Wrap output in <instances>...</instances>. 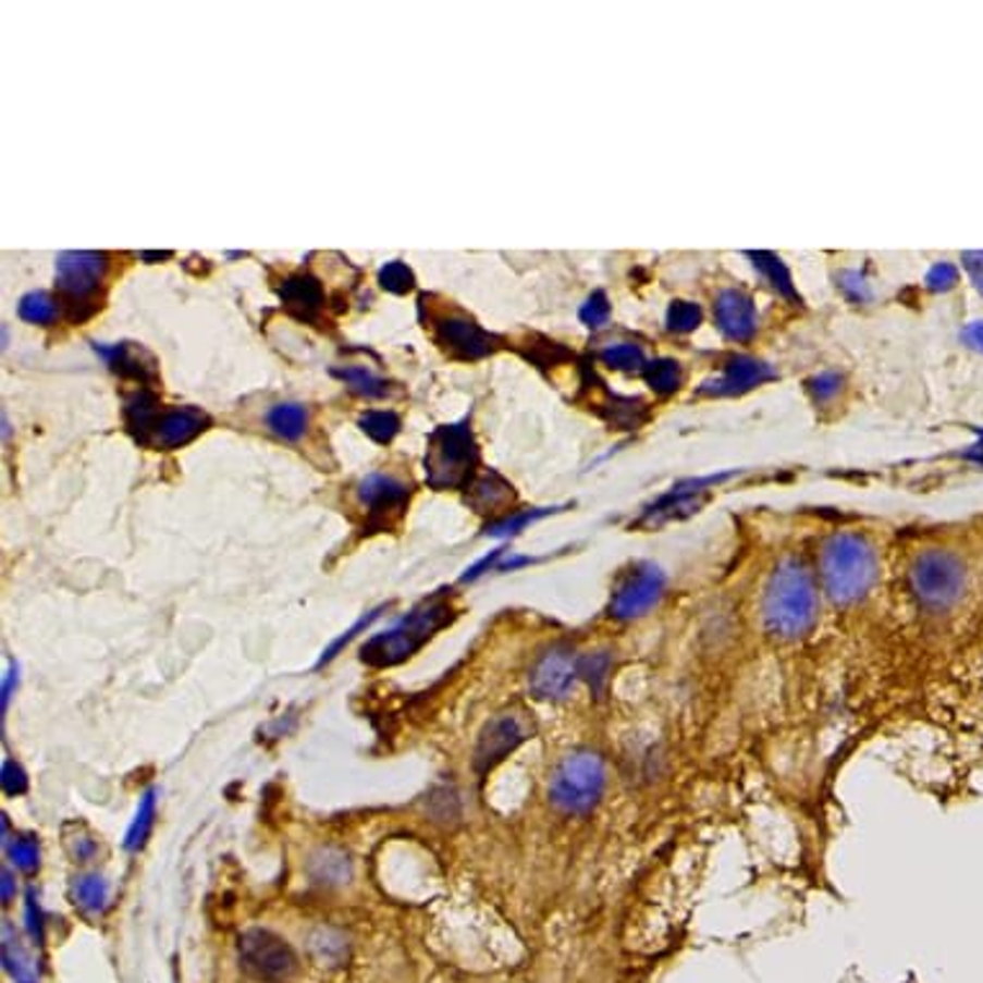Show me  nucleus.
I'll return each mask as SVG.
<instances>
[{"instance_id": "35", "label": "nucleus", "mask_w": 983, "mask_h": 983, "mask_svg": "<svg viewBox=\"0 0 983 983\" xmlns=\"http://www.w3.org/2000/svg\"><path fill=\"white\" fill-rule=\"evenodd\" d=\"M0 783H3V790L9 796H21V794H26V788H29V777H26L24 767L16 765V762H11V760L3 762V770H0Z\"/></svg>"}, {"instance_id": "10", "label": "nucleus", "mask_w": 983, "mask_h": 983, "mask_svg": "<svg viewBox=\"0 0 983 983\" xmlns=\"http://www.w3.org/2000/svg\"><path fill=\"white\" fill-rule=\"evenodd\" d=\"M239 966L256 981L286 983L294 979L299 960L286 939L268 930H247L239 937Z\"/></svg>"}, {"instance_id": "26", "label": "nucleus", "mask_w": 983, "mask_h": 983, "mask_svg": "<svg viewBox=\"0 0 983 983\" xmlns=\"http://www.w3.org/2000/svg\"><path fill=\"white\" fill-rule=\"evenodd\" d=\"M155 803H158L155 801V790H147V794L143 796V801H139V806H137V813H134L130 832H126V839H124V847L130 852L143 850L147 837H150L152 824H155Z\"/></svg>"}, {"instance_id": "5", "label": "nucleus", "mask_w": 983, "mask_h": 983, "mask_svg": "<svg viewBox=\"0 0 983 983\" xmlns=\"http://www.w3.org/2000/svg\"><path fill=\"white\" fill-rule=\"evenodd\" d=\"M822 575L826 590L839 603H852L865 595L875 579V554L860 536L841 533L826 543Z\"/></svg>"}, {"instance_id": "38", "label": "nucleus", "mask_w": 983, "mask_h": 983, "mask_svg": "<svg viewBox=\"0 0 983 983\" xmlns=\"http://www.w3.org/2000/svg\"><path fill=\"white\" fill-rule=\"evenodd\" d=\"M837 377H832V373H824V377H819L816 379V386H813V392L819 394V397H830V394H834L837 392Z\"/></svg>"}, {"instance_id": "17", "label": "nucleus", "mask_w": 983, "mask_h": 983, "mask_svg": "<svg viewBox=\"0 0 983 983\" xmlns=\"http://www.w3.org/2000/svg\"><path fill=\"white\" fill-rule=\"evenodd\" d=\"M160 413V402L155 397L152 389L143 386L130 394V397H124V426L134 441L139 445H147V449H150V435Z\"/></svg>"}, {"instance_id": "1", "label": "nucleus", "mask_w": 983, "mask_h": 983, "mask_svg": "<svg viewBox=\"0 0 983 983\" xmlns=\"http://www.w3.org/2000/svg\"><path fill=\"white\" fill-rule=\"evenodd\" d=\"M765 626L785 641H796L816 624V587L809 569L796 558H785L765 590Z\"/></svg>"}, {"instance_id": "18", "label": "nucleus", "mask_w": 983, "mask_h": 983, "mask_svg": "<svg viewBox=\"0 0 983 983\" xmlns=\"http://www.w3.org/2000/svg\"><path fill=\"white\" fill-rule=\"evenodd\" d=\"M662 577L654 569H641L626 579L618 587V595H615V613L618 615H634L641 607L654 603V598L660 595Z\"/></svg>"}, {"instance_id": "34", "label": "nucleus", "mask_w": 983, "mask_h": 983, "mask_svg": "<svg viewBox=\"0 0 983 983\" xmlns=\"http://www.w3.org/2000/svg\"><path fill=\"white\" fill-rule=\"evenodd\" d=\"M667 322H669V328H672V330L688 332V330H692V328H698V322H700V309L696 307V304H690V302H675V304H672V307H669Z\"/></svg>"}, {"instance_id": "12", "label": "nucleus", "mask_w": 983, "mask_h": 983, "mask_svg": "<svg viewBox=\"0 0 983 983\" xmlns=\"http://www.w3.org/2000/svg\"><path fill=\"white\" fill-rule=\"evenodd\" d=\"M211 426L209 415L199 407H168L162 409L150 435V449L175 451L188 445Z\"/></svg>"}, {"instance_id": "7", "label": "nucleus", "mask_w": 983, "mask_h": 983, "mask_svg": "<svg viewBox=\"0 0 983 983\" xmlns=\"http://www.w3.org/2000/svg\"><path fill=\"white\" fill-rule=\"evenodd\" d=\"M420 309L422 312H426V309L430 312L426 320V328H430L435 345L449 358L479 360V358L490 356V353L494 351V343L497 341H494L490 332H484L482 328H479V324L474 322L469 315L458 312V309H451V307L435 309L433 304H430L428 294L420 296Z\"/></svg>"}, {"instance_id": "42", "label": "nucleus", "mask_w": 983, "mask_h": 983, "mask_svg": "<svg viewBox=\"0 0 983 983\" xmlns=\"http://www.w3.org/2000/svg\"><path fill=\"white\" fill-rule=\"evenodd\" d=\"M9 433H11V428H9V417L3 415V438H9Z\"/></svg>"}, {"instance_id": "43", "label": "nucleus", "mask_w": 983, "mask_h": 983, "mask_svg": "<svg viewBox=\"0 0 983 983\" xmlns=\"http://www.w3.org/2000/svg\"><path fill=\"white\" fill-rule=\"evenodd\" d=\"M981 281H983V279H981ZM981 286H983V284H981Z\"/></svg>"}, {"instance_id": "4", "label": "nucleus", "mask_w": 983, "mask_h": 983, "mask_svg": "<svg viewBox=\"0 0 983 983\" xmlns=\"http://www.w3.org/2000/svg\"><path fill=\"white\" fill-rule=\"evenodd\" d=\"M109 256L96 250H67L58 256V292L70 322H86L101 309L98 288L109 273Z\"/></svg>"}, {"instance_id": "28", "label": "nucleus", "mask_w": 983, "mask_h": 983, "mask_svg": "<svg viewBox=\"0 0 983 983\" xmlns=\"http://www.w3.org/2000/svg\"><path fill=\"white\" fill-rule=\"evenodd\" d=\"M5 850L21 873H34L39 868V845L32 834H13V839L5 841Z\"/></svg>"}, {"instance_id": "6", "label": "nucleus", "mask_w": 983, "mask_h": 983, "mask_svg": "<svg viewBox=\"0 0 983 983\" xmlns=\"http://www.w3.org/2000/svg\"><path fill=\"white\" fill-rule=\"evenodd\" d=\"M605 790V762L590 749H579L558 762L549 783L551 803L564 813L595 809Z\"/></svg>"}, {"instance_id": "22", "label": "nucleus", "mask_w": 983, "mask_h": 983, "mask_svg": "<svg viewBox=\"0 0 983 983\" xmlns=\"http://www.w3.org/2000/svg\"><path fill=\"white\" fill-rule=\"evenodd\" d=\"M70 896L75 907L86 914H101L109 907V883L98 873H83L70 886Z\"/></svg>"}, {"instance_id": "9", "label": "nucleus", "mask_w": 983, "mask_h": 983, "mask_svg": "<svg viewBox=\"0 0 983 983\" xmlns=\"http://www.w3.org/2000/svg\"><path fill=\"white\" fill-rule=\"evenodd\" d=\"M356 502L364 511V533H381L402 520L409 502V484L384 471H371L356 484Z\"/></svg>"}, {"instance_id": "20", "label": "nucleus", "mask_w": 983, "mask_h": 983, "mask_svg": "<svg viewBox=\"0 0 983 983\" xmlns=\"http://www.w3.org/2000/svg\"><path fill=\"white\" fill-rule=\"evenodd\" d=\"M266 426L273 435H279L281 441L296 443L304 433H307L309 413L307 407L299 405V402H281V405H273L268 409Z\"/></svg>"}, {"instance_id": "36", "label": "nucleus", "mask_w": 983, "mask_h": 983, "mask_svg": "<svg viewBox=\"0 0 983 983\" xmlns=\"http://www.w3.org/2000/svg\"><path fill=\"white\" fill-rule=\"evenodd\" d=\"M541 515H546V511L518 513V515H511V518L494 523V526H492V528H487V530H490V536H511V533H518L520 528H526L528 523H533L536 518H541Z\"/></svg>"}, {"instance_id": "13", "label": "nucleus", "mask_w": 983, "mask_h": 983, "mask_svg": "<svg viewBox=\"0 0 983 983\" xmlns=\"http://www.w3.org/2000/svg\"><path fill=\"white\" fill-rule=\"evenodd\" d=\"M579 677V660L567 647H554L530 669V690L543 700L562 698Z\"/></svg>"}, {"instance_id": "3", "label": "nucleus", "mask_w": 983, "mask_h": 983, "mask_svg": "<svg viewBox=\"0 0 983 983\" xmlns=\"http://www.w3.org/2000/svg\"><path fill=\"white\" fill-rule=\"evenodd\" d=\"M479 464V449L474 441L469 420L435 428L428 435L426 482L430 490H462L474 482Z\"/></svg>"}, {"instance_id": "23", "label": "nucleus", "mask_w": 983, "mask_h": 983, "mask_svg": "<svg viewBox=\"0 0 983 983\" xmlns=\"http://www.w3.org/2000/svg\"><path fill=\"white\" fill-rule=\"evenodd\" d=\"M3 963L5 971L13 975L16 983H37V968L32 963V955L21 945V939L13 926L3 924Z\"/></svg>"}, {"instance_id": "39", "label": "nucleus", "mask_w": 983, "mask_h": 983, "mask_svg": "<svg viewBox=\"0 0 983 983\" xmlns=\"http://www.w3.org/2000/svg\"><path fill=\"white\" fill-rule=\"evenodd\" d=\"M0 878H3V890H0V896H3V904H9L13 896H16V881H13V873L9 868H3V875H0Z\"/></svg>"}, {"instance_id": "27", "label": "nucleus", "mask_w": 983, "mask_h": 983, "mask_svg": "<svg viewBox=\"0 0 983 983\" xmlns=\"http://www.w3.org/2000/svg\"><path fill=\"white\" fill-rule=\"evenodd\" d=\"M358 426L366 435L371 438L373 443L386 445L397 438L402 422H400V417L392 413V409H369L366 415H360Z\"/></svg>"}, {"instance_id": "11", "label": "nucleus", "mask_w": 983, "mask_h": 983, "mask_svg": "<svg viewBox=\"0 0 983 983\" xmlns=\"http://www.w3.org/2000/svg\"><path fill=\"white\" fill-rule=\"evenodd\" d=\"M528 737L530 724L526 713L520 711H502L492 721H487L477 739V749H474V767H477V773H490L494 765H500Z\"/></svg>"}, {"instance_id": "25", "label": "nucleus", "mask_w": 983, "mask_h": 983, "mask_svg": "<svg viewBox=\"0 0 983 983\" xmlns=\"http://www.w3.org/2000/svg\"><path fill=\"white\" fill-rule=\"evenodd\" d=\"M19 317L29 324L49 328L60 317V302H54L47 292H32L19 302Z\"/></svg>"}, {"instance_id": "14", "label": "nucleus", "mask_w": 983, "mask_h": 983, "mask_svg": "<svg viewBox=\"0 0 983 983\" xmlns=\"http://www.w3.org/2000/svg\"><path fill=\"white\" fill-rule=\"evenodd\" d=\"M94 351L106 360V366H109L111 371H116L122 379L139 381V384L147 389L158 384V360H155L152 353L145 351L143 345L94 343Z\"/></svg>"}, {"instance_id": "32", "label": "nucleus", "mask_w": 983, "mask_h": 983, "mask_svg": "<svg viewBox=\"0 0 983 983\" xmlns=\"http://www.w3.org/2000/svg\"><path fill=\"white\" fill-rule=\"evenodd\" d=\"M752 258H754V266L760 268V271L765 273V275H770V281H773L775 288H781L783 294L794 296V286H790V275H788V271H785V266L781 263V260H777L775 256H770V253H754Z\"/></svg>"}, {"instance_id": "41", "label": "nucleus", "mask_w": 983, "mask_h": 983, "mask_svg": "<svg viewBox=\"0 0 983 983\" xmlns=\"http://www.w3.org/2000/svg\"><path fill=\"white\" fill-rule=\"evenodd\" d=\"M173 253H143V260H168Z\"/></svg>"}, {"instance_id": "21", "label": "nucleus", "mask_w": 983, "mask_h": 983, "mask_svg": "<svg viewBox=\"0 0 983 983\" xmlns=\"http://www.w3.org/2000/svg\"><path fill=\"white\" fill-rule=\"evenodd\" d=\"M466 490H469V502L477 507V513H492L497 507H505L515 497L513 487L494 471L477 477Z\"/></svg>"}, {"instance_id": "24", "label": "nucleus", "mask_w": 983, "mask_h": 983, "mask_svg": "<svg viewBox=\"0 0 983 983\" xmlns=\"http://www.w3.org/2000/svg\"><path fill=\"white\" fill-rule=\"evenodd\" d=\"M332 377H337L353 394L364 400H381L389 394V384L377 373H371L364 366H345V369H332Z\"/></svg>"}, {"instance_id": "29", "label": "nucleus", "mask_w": 983, "mask_h": 983, "mask_svg": "<svg viewBox=\"0 0 983 983\" xmlns=\"http://www.w3.org/2000/svg\"><path fill=\"white\" fill-rule=\"evenodd\" d=\"M379 284L389 294H407L415 288V273L402 260H392L379 268Z\"/></svg>"}, {"instance_id": "31", "label": "nucleus", "mask_w": 983, "mask_h": 983, "mask_svg": "<svg viewBox=\"0 0 983 983\" xmlns=\"http://www.w3.org/2000/svg\"><path fill=\"white\" fill-rule=\"evenodd\" d=\"M647 381L660 394H669L680 386V369L675 360H654L647 369Z\"/></svg>"}, {"instance_id": "37", "label": "nucleus", "mask_w": 983, "mask_h": 983, "mask_svg": "<svg viewBox=\"0 0 983 983\" xmlns=\"http://www.w3.org/2000/svg\"><path fill=\"white\" fill-rule=\"evenodd\" d=\"M26 919H29V932L32 937L41 943V911L37 898H34V890H29V898H26Z\"/></svg>"}, {"instance_id": "19", "label": "nucleus", "mask_w": 983, "mask_h": 983, "mask_svg": "<svg viewBox=\"0 0 983 983\" xmlns=\"http://www.w3.org/2000/svg\"><path fill=\"white\" fill-rule=\"evenodd\" d=\"M765 379H770V369L765 364H760V360L754 358H734L716 381L705 384V392L737 394L745 392V389L762 384Z\"/></svg>"}, {"instance_id": "2", "label": "nucleus", "mask_w": 983, "mask_h": 983, "mask_svg": "<svg viewBox=\"0 0 983 983\" xmlns=\"http://www.w3.org/2000/svg\"><path fill=\"white\" fill-rule=\"evenodd\" d=\"M454 620V607L449 600L430 598L413 607L405 618L397 620L384 634L371 636L360 649V660L369 667H394L420 652L433 636Z\"/></svg>"}, {"instance_id": "40", "label": "nucleus", "mask_w": 983, "mask_h": 983, "mask_svg": "<svg viewBox=\"0 0 983 983\" xmlns=\"http://www.w3.org/2000/svg\"><path fill=\"white\" fill-rule=\"evenodd\" d=\"M13 683H16V672H9V675H5V680H3V711L9 709V700H11V690H13Z\"/></svg>"}, {"instance_id": "16", "label": "nucleus", "mask_w": 983, "mask_h": 983, "mask_svg": "<svg viewBox=\"0 0 983 983\" xmlns=\"http://www.w3.org/2000/svg\"><path fill=\"white\" fill-rule=\"evenodd\" d=\"M716 322L718 328L726 332L734 341H747L757 328L754 317V304L747 294L741 292H724L716 299Z\"/></svg>"}, {"instance_id": "33", "label": "nucleus", "mask_w": 983, "mask_h": 983, "mask_svg": "<svg viewBox=\"0 0 983 983\" xmlns=\"http://www.w3.org/2000/svg\"><path fill=\"white\" fill-rule=\"evenodd\" d=\"M607 317H611V304H607L605 294L600 292L592 294L590 299L582 304V309H579V320H582L587 328H603Z\"/></svg>"}, {"instance_id": "30", "label": "nucleus", "mask_w": 983, "mask_h": 983, "mask_svg": "<svg viewBox=\"0 0 983 983\" xmlns=\"http://www.w3.org/2000/svg\"><path fill=\"white\" fill-rule=\"evenodd\" d=\"M603 360L618 371H634L643 366V353L634 343H613L603 351Z\"/></svg>"}, {"instance_id": "15", "label": "nucleus", "mask_w": 983, "mask_h": 983, "mask_svg": "<svg viewBox=\"0 0 983 983\" xmlns=\"http://www.w3.org/2000/svg\"><path fill=\"white\" fill-rule=\"evenodd\" d=\"M281 304L294 320L307 324H320L324 312V288L315 275L294 273L286 275L279 286Z\"/></svg>"}, {"instance_id": "8", "label": "nucleus", "mask_w": 983, "mask_h": 983, "mask_svg": "<svg viewBox=\"0 0 983 983\" xmlns=\"http://www.w3.org/2000/svg\"><path fill=\"white\" fill-rule=\"evenodd\" d=\"M911 592L930 611H947L963 595L966 575L960 562L945 551H924L909 572Z\"/></svg>"}]
</instances>
